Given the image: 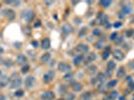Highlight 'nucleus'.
Returning a JSON list of instances; mask_svg holds the SVG:
<instances>
[{
  "label": "nucleus",
  "instance_id": "f257e3e1",
  "mask_svg": "<svg viewBox=\"0 0 134 100\" xmlns=\"http://www.w3.org/2000/svg\"><path fill=\"white\" fill-rule=\"evenodd\" d=\"M21 84H22L21 77L17 73H13L11 76V79L9 81V87L11 89H16L19 88V86H21Z\"/></svg>",
  "mask_w": 134,
  "mask_h": 100
},
{
  "label": "nucleus",
  "instance_id": "f03ea898",
  "mask_svg": "<svg viewBox=\"0 0 134 100\" xmlns=\"http://www.w3.org/2000/svg\"><path fill=\"white\" fill-rule=\"evenodd\" d=\"M1 15L2 16L6 17L8 20H14L15 19V16H16V14H15V11L13 10V9H10V8H6V9H3L2 12H1Z\"/></svg>",
  "mask_w": 134,
  "mask_h": 100
},
{
  "label": "nucleus",
  "instance_id": "7ed1b4c3",
  "mask_svg": "<svg viewBox=\"0 0 134 100\" xmlns=\"http://www.w3.org/2000/svg\"><path fill=\"white\" fill-rule=\"evenodd\" d=\"M22 18L25 20V22H31L32 20H33L34 18V12L32 10H30V9H27V10H24L22 12Z\"/></svg>",
  "mask_w": 134,
  "mask_h": 100
},
{
  "label": "nucleus",
  "instance_id": "20e7f679",
  "mask_svg": "<svg viewBox=\"0 0 134 100\" xmlns=\"http://www.w3.org/2000/svg\"><path fill=\"white\" fill-rule=\"evenodd\" d=\"M97 21H98L97 23L99 25H105V24L108 23V16L106 14L102 13V12H99L97 14Z\"/></svg>",
  "mask_w": 134,
  "mask_h": 100
},
{
  "label": "nucleus",
  "instance_id": "39448f33",
  "mask_svg": "<svg viewBox=\"0 0 134 100\" xmlns=\"http://www.w3.org/2000/svg\"><path fill=\"white\" fill-rule=\"evenodd\" d=\"M105 74H103V73H99V74H97V76L94 78H92V80H91V83L92 84H101L104 82V80H105Z\"/></svg>",
  "mask_w": 134,
  "mask_h": 100
},
{
  "label": "nucleus",
  "instance_id": "423d86ee",
  "mask_svg": "<svg viewBox=\"0 0 134 100\" xmlns=\"http://www.w3.org/2000/svg\"><path fill=\"white\" fill-rule=\"evenodd\" d=\"M112 55H113V57L115 58V60H117V61H121V60L124 59V57H125L124 53H123V51L122 50H120V49L113 50Z\"/></svg>",
  "mask_w": 134,
  "mask_h": 100
},
{
  "label": "nucleus",
  "instance_id": "0eeeda50",
  "mask_svg": "<svg viewBox=\"0 0 134 100\" xmlns=\"http://www.w3.org/2000/svg\"><path fill=\"white\" fill-rule=\"evenodd\" d=\"M54 76H55V72L53 70H50V71H48V72L45 73L43 75V81L45 83H50L51 81L53 80Z\"/></svg>",
  "mask_w": 134,
  "mask_h": 100
},
{
  "label": "nucleus",
  "instance_id": "6e6552de",
  "mask_svg": "<svg viewBox=\"0 0 134 100\" xmlns=\"http://www.w3.org/2000/svg\"><path fill=\"white\" fill-rule=\"evenodd\" d=\"M25 86H26V88L28 89H31L33 88L34 84H35V77L34 76H32V75H29V76H27L26 77V79H25Z\"/></svg>",
  "mask_w": 134,
  "mask_h": 100
},
{
  "label": "nucleus",
  "instance_id": "1a4fd4ad",
  "mask_svg": "<svg viewBox=\"0 0 134 100\" xmlns=\"http://www.w3.org/2000/svg\"><path fill=\"white\" fill-rule=\"evenodd\" d=\"M58 70L59 71H61V72H70V70H71V66L68 64V63H65V62H60L59 64H58Z\"/></svg>",
  "mask_w": 134,
  "mask_h": 100
},
{
  "label": "nucleus",
  "instance_id": "9d476101",
  "mask_svg": "<svg viewBox=\"0 0 134 100\" xmlns=\"http://www.w3.org/2000/svg\"><path fill=\"white\" fill-rule=\"evenodd\" d=\"M41 98L43 100H53L55 98V93L53 91H45L41 94Z\"/></svg>",
  "mask_w": 134,
  "mask_h": 100
},
{
  "label": "nucleus",
  "instance_id": "9b49d317",
  "mask_svg": "<svg viewBox=\"0 0 134 100\" xmlns=\"http://www.w3.org/2000/svg\"><path fill=\"white\" fill-rule=\"evenodd\" d=\"M9 81H10V79L7 77L5 74L0 72V88L5 87L7 84H9Z\"/></svg>",
  "mask_w": 134,
  "mask_h": 100
},
{
  "label": "nucleus",
  "instance_id": "f8f14e48",
  "mask_svg": "<svg viewBox=\"0 0 134 100\" xmlns=\"http://www.w3.org/2000/svg\"><path fill=\"white\" fill-rule=\"evenodd\" d=\"M16 63L18 65H21V66H24L27 64V58L24 54H19V55L16 57Z\"/></svg>",
  "mask_w": 134,
  "mask_h": 100
},
{
  "label": "nucleus",
  "instance_id": "ddd939ff",
  "mask_svg": "<svg viewBox=\"0 0 134 100\" xmlns=\"http://www.w3.org/2000/svg\"><path fill=\"white\" fill-rule=\"evenodd\" d=\"M88 50H89V47L86 44H83V43H80L76 46V51L79 52L80 54H84L85 52H88Z\"/></svg>",
  "mask_w": 134,
  "mask_h": 100
},
{
  "label": "nucleus",
  "instance_id": "4468645a",
  "mask_svg": "<svg viewBox=\"0 0 134 100\" xmlns=\"http://www.w3.org/2000/svg\"><path fill=\"white\" fill-rule=\"evenodd\" d=\"M62 33L64 34V35H69L70 33H72L73 32V27L70 25V24H68V23H66V24H64L63 26H62Z\"/></svg>",
  "mask_w": 134,
  "mask_h": 100
},
{
  "label": "nucleus",
  "instance_id": "2eb2a0df",
  "mask_svg": "<svg viewBox=\"0 0 134 100\" xmlns=\"http://www.w3.org/2000/svg\"><path fill=\"white\" fill-rule=\"evenodd\" d=\"M84 60V55L83 54H78L77 56H75L74 58H73V64L75 65V66H78L80 65Z\"/></svg>",
  "mask_w": 134,
  "mask_h": 100
},
{
  "label": "nucleus",
  "instance_id": "dca6fc26",
  "mask_svg": "<svg viewBox=\"0 0 134 100\" xmlns=\"http://www.w3.org/2000/svg\"><path fill=\"white\" fill-rule=\"evenodd\" d=\"M50 45H51L50 39L48 38V37H46V38H44L41 41V47H42V49L48 50L50 48Z\"/></svg>",
  "mask_w": 134,
  "mask_h": 100
},
{
  "label": "nucleus",
  "instance_id": "f3484780",
  "mask_svg": "<svg viewBox=\"0 0 134 100\" xmlns=\"http://www.w3.org/2000/svg\"><path fill=\"white\" fill-rule=\"evenodd\" d=\"M71 88H72L73 91H75V92H79V91H81V90H82V84L77 82V81L72 82V84H71Z\"/></svg>",
  "mask_w": 134,
  "mask_h": 100
},
{
  "label": "nucleus",
  "instance_id": "a211bd4d",
  "mask_svg": "<svg viewBox=\"0 0 134 100\" xmlns=\"http://www.w3.org/2000/svg\"><path fill=\"white\" fill-rule=\"evenodd\" d=\"M110 51H111V47L109 45H107V47L104 49L103 53H102V59L103 60H107V58L110 56Z\"/></svg>",
  "mask_w": 134,
  "mask_h": 100
},
{
  "label": "nucleus",
  "instance_id": "6ab92c4d",
  "mask_svg": "<svg viewBox=\"0 0 134 100\" xmlns=\"http://www.w3.org/2000/svg\"><path fill=\"white\" fill-rule=\"evenodd\" d=\"M96 59V54H95L94 52H91L89 54H87V56L85 57V62L86 63H91V62H93Z\"/></svg>",
  "mask_w": 134,
  "mask_h": 100
},
{
  "label": "nucleus",
  "instance_id": "aec40b11",
  "mask_svg": "<svg viewBox=\"0 0 134 100\" xmlns=\"http://www.w3.org/2000/svg\"><path fill=\"white\" fill-rule=\"evenodd\" d=\"M116 68V63L114 61H112V60H110V61L107 62V67H106V70L107 71H109V72H113V70Z\"/></svg>",
  "mask_w": 134,
  "mask_h": 100
},
{
  "label": "nucleus",
  "instance_id": "412c9836",
  "mask_svg": "<svg viewBox=\"0 0 134 100\" xmlns=\"http://www.w3.org/2000/svg\"><path fill=\"white\" fill-rule=\"evenodd\" d=\"M87 72H88L89 75H94L95 73H97V66L91 64V65L88 66V68H87Z\"/></svg>",
  "mask_w": 134,
  "mask_h": 100
},
{
  "label": "nucleus",
  "instance_id": "4be33fe9",
  "mask_svg": "<svg viewBox=\"0 0 134 100\" xmlns=\"http://www.w3.org/2000/svg\"><path fill=\"white\" fill-rule=\"evenodd\" d=\"M80 97H81L82 100H90L92 98V93H91L90 91H85V92H83V93L81 94Z\"/></svg>",
  "mask_w": 134,
  "mask_h": 100
},
{
  "label": "nucleus",
  "instance_id": "5701e85b",
  "mask_svg": "<svg viewBox=\"0 0 134 100\" xmlns=\"http://www.w3.org/2000/svg\"><path fill=\"white\" fill-rule=\"evenodd\" d=\"M50 57H51V55H50V53H44L43 55L41 56V58H40V61L42 62V63H47V62L50 60Z\"/></svg>",
  "mask_w": 134,
  "mask_h": 100
},
{
  "label": "nucleus",
  "instance_id": "b1692460",
  "mask_svg": "<svg viewBox=\"0 0 134 100\" xmlns=\"http://www.w3.org/2000/svg\"><path fill=\"white\" fill-rule=\"evenodd\" d=\"M131 6L130 5H123L122 9H121V13L123 14H129L131 12Z\"/></svg>",
  "mask_w": 134,
  "mask_h": 100
},
{
  "label": "nucleus",
  "instance_id": "393cba45",
  "mask_svg": "<svg viewBox=\"0 0 134 100\" xmlns=\"http://www.w3.org/2000/svg\"><path fill=\"white\" fill-rule=\"evenodd\" d=\"M107 96L109 97V99H110V100H115L116 98H117V96H118V92L116 91V90H112L111 92L107 95Z\"/></svg>",
  "mask_w": 134,
  "mask_h": 100
},
{
  "label": "nucleus",
  "instance_id": "a878e982",
  "mask_svg": "<svg viewBox=\"0 0 134 100\" xmlns=\"http://www.w3.org/2000/svg\"><path fill=\"white\" fill-rule=\"evenodd\" d=\"M73 77H74L73 73L68 72V73H66V74L64 75V77H63V79H64L65 81H67V82H70V81H72V80H73Z\"/></svg>",
  "mask_w": 134,
  "mask_h": 100
},
{
  "label": "nucleus",
  "instance_id": "bb28decb",
  "mask_svg": "<svg viewBox=\"0 0 134 100\" xmlns=\"http://www.w3.org/2000/svg\"><path fill=\"white\" fill-rule=\"evenodd\" d=\"M116 75H117L118 78H123L124 76H125V69H124L123 67H120V68L117 70Z\"/></svg>",
  "mask_w": 134,
  "mask_h": 100
},
{
  "label": "nucleus",
  "instance_id": "cd10ccee",
  "mask_svg": "<svg viewBox=\"0 0 134 100\" xmlns=\"http://www.w3.org/2000/svg\"><path fill=\"white\" fill-rule=\"evenodd\" d=\"M99 3H100V5L103 6L104 8H107V7H109V6L111 5L112 1H110V0H101Z\"/></svg>",
  "mask_w": 134,
  "mask_h": 100
},
{
  "label": "nucleus",
  "instance_id": "c85d7f7f",
  "mask_svg": "<svg viewBox=\"0 0 134 100\" xmlns=\"http://www.w3.org/2000/svg\"><path fill=\"white\" fill-rule=\"evenodd\" d=\"M117 80H110L108 83L106 84V88L109 89V88H113L114 86H116L117 85Z\"/></svg>",
  "mask_w": 134,
  "mask_h": 100
},
{
  "label": "nucleus",
  "instance_id": "c756f323",
  "mask_svg": "<svg viewBox=\"0 0 134 100\" xmlns=\"http://www.w3.org/2000/svg\"><path fill=\"white\" fill-rule=\"evenodd\" d=\"M103 46H105V42H104L103 40H100V41H98L97 43H95V48H96V49H102Z\"/></svg>",
  "mask_w": 134,
  "mask_h": 100
},
{
  "label": "nucleus",
  "instance_id": "7c9ffc66",
  "mask_svg": "<svg viewBox=\"0 0 134 100\" xmlns=\"http://www.w3.org/2000/svg\"><path fill=\"white\" fill-rule=\"evenodd\" d=\"M23 95H24V91H23L22 89H18V90H16V92L14 93V96H15V97H17V98L22 97Z\"/></svg>",
  "mask_w": 134,
  "mask_h": 100
},
{
  "label": "nucleus",
  "instance_id": "2f4dec72",
  "mask_svg": "<svg viewBox=\"0 0 134 100\" xmlns=\"http://www.w3.org/2000/svg\"><path fill=\"white\" fill-rule=\"evenodd\" d=\"M29 69H30V66H29L28 64H26V65L22 66V68H21V73H22V74H26V73L29 71Z\"/></svg>",
  "mask_w": 134,
  "mask_h": 100
},
{
  "label": "nucleus",
  "instance_id": "473e14b6",
  "mask_svg": "<svg viewBox=\"0 0 134 100\" xmlns=\"http://www.w3.org/2000/svg\"><path fill=\"white\" fill-rule=\"evenodd\" d=\"M86 32H87V28L86 27L81 28V29H80V31H79V33H78V36L79 37H83L84 35L86 34Z\"/></svg>",
  "mask_w": 134,
  "mask_h": 100
},
{
  "label": "nucleus",
  "instance_id": "72a5a7b5",
  "mask_svg": "<svg viewBox=\"0 0 134 100\" xmlns=\"http://www.w3.org/2000/svg\"><path fill=\"white\" fill-rule=\"evenodd\" d=\"M117 37H118L117 32H112L111 35H110V37H109V39H110L111 41H115V40L117 39Z\"/></svg>",
  "mask_w": 134,
  "mask_h": 100
},
{
  "label": "nucleus",
  "instance_id": "f704fd0d",
  "mask_svg": "<svg viewBox=\"0 0 134 100\" xmlns=\"http://www.w3.org/2000/svg\"><path fill=\"white\" fill-rule=\"evenodd\" d=\"M125 34H126L127 37H131V36L134 34V29H127L126 32H125Z\"/></svg>",
  "mask_w": 134,
  "mask_h": 100
},
{
  "label": "nucleus",
  "instance_id": "c9c22d12",
  "mask_svg": "<svg viewBox=\"0 0 134 100\" xmlns=\"http://www.w3.org/2000/svg\"><path fill=\"white\" fill-rule=\"evenodd\" d=\"M74 98H75V94H72V93H67L66 94L67 100H73Z\"/></svg>",
  "mask_w": 134,
  "mask_h": 100
},
{
  "label": "nucleus",
  "instance_id": "e433bc0d",
  "mask_svg": "<svg viewBox=\"0 0 134 100\" xmlns=\"http://www.w3.org/2000/svg\"><path fill=\"white\" fill-rule=\"evenodd\" d=\"M93 35H95V36H99V35H101V31L99 30V29H94V30H93Z\"/></svg>",
  "mask_w": 134,
  "mask_h": 100
},
{
  "label": "nucleus",
  "instance_id": "4c0bfd02",
  "mask_svg": "<svg viewBox=\"0 0 134 100\" xmlns=\"http://www.w3.org/2000/svg\"><path fill=\"white\" fill-rule=\"evenodd\" d=\"M31 45L33 46L34 48H37V47H38V42L35 41V40H32V41H31Z\"/></svg>",
  "mask_w": 134,
  "mask_h": 100
},
{
  "label": "nucleus",
  "instance_id": "58836bf2",
  "mask_svg": "<svg viewBox=\"0 0 134 100\" xmlns=\"http://www.w3.org/2000/svg\"><path fill=\"white\" fill-rule=\"evenodd\" d=\"M13 45H14V47H15V48H17V49H18V48H21V45H22V43H21V42H15Z\"/></svg>",
  "mask_w": 134,
  "mask_h": 100
},
{
  "label": "nucleus",
  "instance_id": "ea45409f",
  "mask_svg": "<svg viewBox=\"0 0 134 100\" xmlns=\"http://www.w3.org/2000/svg\"><path fill=\"white\" fill-rule=\"evenodd\" d=\"M122 40H123V37L120 36V37H117V39L115 40V42H116V44H120V43L122 42Z\"/></svg>",
  "mask_w": 134,
  "mask_h": 100
},
{
  "label": "nucleus",
  "instance_id": "a19ab883",
  "mask_svg": "<svg viewBox=\"0 0 134 100\" xmlns=\"http://www.w3.org/2000/svg\"><path fill=\"white\" fill-rule=\"evenodd\" d=\"M40 25H41V22H40V20H36V21L34 22V27H39Z\"/></svg>",
  "mask_w": 134,
  "mask_h": 100
},
{
  "label": "nucleus",
  "instance_id": "79ce46f5",
  "mask_svg": "<svg viewBox=\"0 0 134 100\" xmlns=\"http://www.w3.org/2000/svg\"><path fill=\"white\" fill-rule=\"evenodd\" d=\"M12 4L17 7V6H19L21 4V1H12Z\"/></svg>",
  "mask_w": 134,
  "mask_h": 100
},
{
  "label": "nucleus",
  "instance_id": "37998d69",
  "mask_svg": "<svg viewBox=\"0 0 134 100\" xmlns=\"http://www.w3.org/2000/svg\"><path fill=\"white\" fill-rule=\"evenodd\" d=\"M121 25H122V23H121V22H115V23H114V24H113V26H114V27H115V28L120 27Z\"/></svg>",
  "mask_w": 134,
  "mask_h": 100
},
{
  "label": "nucleus",
  "instance_id": "c03bdc74",
  "mask_svg": "<svg viewBox=\"0 0 134 100\" xmlns=\"http://www.w3.org/2000/svg\"><path fill=\"white\" fill-rule=\"evenodd\" d=\"M129 88L131 89V90H134V82H129Z\"/></svg>",
  "mask_w": 134,
  "mask_h": 100
},
{
  "label": "nucleus",
  "instance_id": "a18cd8bd",
  "mask_svg": "<svg viewBox=\"0 0 134 100\" xmlns=\"http://www.w3.org/2000/svg\"><path fill=\"white\" fill-rule=\"evenodd\" d=\"M74 22H76V24H80L81 20H80V18H74Z\"/></svg>",
  "mask_w": 134,
  "mask_h": 100
},
{
  "label": "nucleus",
  "instance_id": "49530a36",
  "mask_svg": "<svg viewBox=\"0 0 134 100\" xmlns=\"http://www.w3.org/2000/svg\"><path fill=\"white\" fill-rule=\"evenodd\" d=\"M128 67H130V68H134V60L133 61H130V63L128 64Z\"/></svg>",
  "mask_w": 134,
  "mask_h": 100
},
{
  "label": "nucleus",
  "instance_id": "de8ad7c7",
  "mask_svg": "<svg viewBox=\"0 0 134 100\" xmlns=\"http://www.w3.org/2000/svg\"><path fill=\"white\" fill-rule=\"evenodd\" d=\"M3 52H4V49L0 46V59H1V57H2V54H3Z\"/></svg>",
  "mask_w": 134,
  "mask_h": 100
},
{
  "label": "nucleus",
  "instance_id": "09e8293b",
  "mask_svg": "<svg viewBox=\"0 0 134 100\" xmlns=\"http://www.w3.org/2000/svg\"><path fill=\"white\" fill-rule=\"evenodd\" d=\"M126 80L128 81V83H129V82H132V77H131V76H127Z\"/></svg>",
  "mask_w": 134,
  "mask_h": 100
},
{
  "label": "nucleus",
  "instance_id": "8fccbe9b",
  "mask_svg": "<svg viewBox=\"0 0 134 100\" xmlns=\"http://www.w3.org/2000/svg\"><path fill=\"white\" fill-rule=\"evenodd\" d=\"M53 3V1H45V4L46 5H51Z\"/></svg>",
  "mask_w": 134,
  "mask_h": 100
},
{
  "label": "nucleus",
  "instance_id": "3c124183",
  "mask_svg": "<svg viewBox=\"0 0 134 100\" xmlns=\"http://www.w3.org/2000/svg\"><path fill=\"white\" fill-rule=\"evenodd\" d=\"M119 100H126V98H125V96H120V97H119Z\"/></svg>",
  "mask_w": 134,
  "mask_h": 100
},
{
  "label": "nucleus",
  "instance_id": "603ef678",
  "mask_svg": "<svg viewBox=\"0 0 134 100\" xmlns=\"http://www.w3.org/2000/svg\"><path fill=\"white\" fill-rule=\"evenodd\" d=\"M104 26H105V27H106V28H110V27H111V25H110L109 23H107V24H105Z\"/></svg>",
  "mask_w": 134,
  "mask_h": 100
},
{
  "label": "nucleus",
  "instance_id": "864d4df0",
  "mask_svg": "<svg viewBox=\"0 0 134 100\" xmlns=\"http://www.w3.org/2000/svg\"><path fill=\"white\" fill-rule=\"evenodd\" d=\"M129 21H130V22H131V23H134V16H133V17H131Z\"/></svg>",
  "mask_w": 134,
  "mask_h": 100
},
{
  "label": "nucleus",
  "instance_id": "5fc2aeb1",
  "mask_svg": "<svg viewBox=\"0 0 134 100\" xmlns=\"http://www.w3.org/2000/svg\"><path fill=\"white\" fill-rule=\"evenodd\" d=\"M102 100H110V99H109V97H108V96H105V97H103V99Z\"/></svg>",
  "mask_w": 134,
  "mask_h": 100
},
{
  "label": "nucleus",
  "instance_id": "6e6d98bb",
  "mask_svg": "<svg viewBox=\"0 0 134 100\" xmlns=\"http://www.w3.org/2000/svg\"><path fill=\"white\" fill-rule=\"evenodd\" d=\"M78 3V1H72V4H77Z\"/></svg>",
  "mask_w": 134,
  "mask_h": 100
},
{
  "label": "nucleus",
  "instance_id": "4d7b16f0",
  "mask_svg": "<svg viewBox=\"0 0 134 100\" xmlns=\"http://www.w3.org/2000/svg\"><path fill=\"white\" fill-rule=\"evenodd\" d=\"M131 100H134V94L132 95V97H131Z\"/></svg>",
  "mask_w": 134,
  "mask_h": 100
},
{
  "label": "nucleus",
  "instance_id": "13d9d810",
  "mask_svg": "<svg viewBox=\"0 0 134 100\" xmlns=\"http://www.w3.org/2000/svg\"><path fill=\"white\" fill-rule=\"evenodd\" d=\"M58 100H65V99H63V98H60V99H58Z\"/></svg>",
  "mask_w": 134,
  "mask_h": 100
},
{
  "label": "nucleus",
  "instance_id": "bf43d9fd",
  "mask_svg": "<svg viewBox=\"0 0 134 100\" xmlns=\"http://www.w3.org/2000/svg\"><path fill=\"white\" fill-rule=\"evenodd\" d=\"M0 7H1V4H0Z\"/></svg>",
  "mask_w": 134,
  "mask_h": 100
}]
</instances>
